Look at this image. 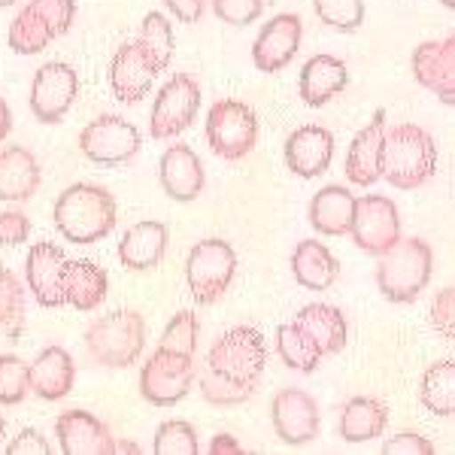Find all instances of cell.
I'll return each mask as SVG.
<instances>
[{
    "label": "cell",
    "instance_id": "obj_1",
    "mask_svg": "<svg viewBox=\"0 0 455 455\" xmlns=\"http://www.w3.org/2000/svg\"><path fill=\"white\" fill-rule=\"evenodd\" d=\"M119 222V207L109 188L94 182H73L55 201V228L68 243L92 246Z\"/></svg>",
    "mask_w": 455,
    "mask_h": 455
},
{
    "label": "cell",
    "instance_id": "obj_2",
    "mask_svg": "<svg viewBox=\"0 0 455 455\" xmlns=\"http://www.w3.org/2000/svg\"><path fill=\"white\" fill-rule=\"evenodd\" d=\"M437 171V143L419 124H395L386 131L383 176L401 192L425 186Z\"/></svg>",
    "mask_w": 455,
    "mask_h": 455
},
{
    "label": "cell",
    "instance_id": "obj_3",
    "mask_svg": "<svg viewBox=\"0 0 455 455\" xmlns=\"http://www.w3.org/2000/svg\"><path fill=\"white\" fill-rule=\"evenodd\" d=\"M435 274V252L422 237L398 240L388 252L379 255L377 285L392 304H413L428 289Z\"/></svg>",
    "mask_w": 455,
    "mask_h": 455
},
{
    "label": "cell",
    "instance_id": "obj_4",
    "mask_svg": "<svg viewBox=\"0 0 455 455\" xmlns=\"http://www.w3.org/2000/svg\"><path fill=\"white\" fill-rule=\"evenodd\" d=\"M264 362H267V343L259 328L249 325L228 328L207 352V368L216 377L252 395L259 392L264 377Z\"/></svg>",
    "mask_w": 455,
    "mask_h": 455
},
{
    "label": "cell",
    "instance_id": "obj_5",
    "mask_svg": "<svg viewBox=\"0 0 455 455\" xmlns=\"http://www.w3.org/2000/svg\"><path fill=\"white\" fill-rule=\"evenodd\" d=\"M146 322L137 310H113L85 328L88 358L100 368H131L143 355Z\"/></svg>",
    "mask_w": 455,
    "mask_h": 455
},
{
    "label": "cell",
    "instance_id": "obj_6",
    "mask_svg": "<svg viewBox=\"0 0 455 455\" xmlns=\"http://www.w3.org/2000/svg\"><path fill=\"white\" fill-rule=\"evenodd\" d=\"M234 274H237V252L222 237H210L195 243L186 259L188 291H192L195 304L201 307L219 304L228 295V289H231Z\"/></svg>",
    "mask_w": 455,
    "mask_h": 455
},
{
    "label": "cell",
    "instance_id": "obj_7",
    "mask_svg": "<svg viewBox=\"0 0 455 455\" xmlns=\"http://www.w3.org/2000/svg\"><path fill=\"white\" fill-rule=\"evenodd\" d=\"M207 143L219 158L225 161H240L259 143V116L255 109L243 104V100H216L207 109Z\"/></svg>",
    "mask_w": 455,
    "mask_h": 455
},
{
    "label": "cell",
    "instance_id": "obj_8",
    "mask_svg": "<svg viewBox=\"0 0 455 455\" xmlns=\"http://www.w3.org/2000/svg\"><path fill=\"white\" fill-rule=\"evenodd\" d=\"M197 109H201V83L192 73H173L156 94L149 113V134L156 140H173L192 128Z\"/></svg>",
    "mask_w": 455,
    "mask_h": 455
},
{
    "label": "cell",
    "instance_id": "obj_9",
    "mask_svg": "<svg viewBox=\"0 0 455 455\" xmlns=\"http://www.w3.org/2000/svg\"><path fill=\"white\" fill-rule=\"evenodd\" d=\"M195 379V355L158 347L140 368V395L152 407H173L192 392Z\"/></svg>",
    "mask_w": 455,
    "mask_h": 455
},
{
    "label": "cell",
    "instance_id": "obj_10",
    "mask_svg": "<svg viewBox=\"0 0 455 455\" xmlns=\"http://www.w3.org/2000/svg\"><path fill=\"white\" fill-rule=\"evenodd\" d=\"M143 137L134 122L122 116H98L79 134V149L88 161L100 167H122L140 152Z\"/></svg>",
    "mask_w": 455,
    "mask_h": 455
},
{
    "label": "cell",
    "instance_id": "obj_11",
    "mask_svg": "<svg viewBox=\"0 0 455 455\" xmlns=\"http://www.w3.org/2000/svg\"><path fill=\"white\" fill-rule=\"evenodd\" d=\"M352 243L368 255H383L401 240V212L392 197L386 195H362L355 201V219H352Z\"/></svg>",
    "mask_w": 455,
    "mask_h": 455
},
{
    "label": "cell",
    "instance_id": "obj_12",
    "mask_svg": "<svg viewBox=\"0 0 455 455\" xmlns=\"http://www.w3.org/2000/svg\"><path fill=\"white\" fill-rule=\"evenodd\" d=\"M79 94V76L70 64L49 61L34 73L31 83V113L36 122L58 124L70 113Z\"/></svg>",
    "mask_w": 455,
    "mask_h": 455
},
{
    "label": "cell",
    "instance_id": "obj_13",
    "mask_svg": "<svg viewBox=\"0 0 455 455\" xmlns=\"http://www.w3.org/2000/svg\"><path fill=\"white\" fill-rule=\"evenodd\" d=\"M413 79L440 104L455 107V31L440 40H425L413 49Z\"/></svg>",
    "mask_w": 455,
    "mask_h": 455
},
{
    "label": "cell",
    "instance_id": "obj_14",
    "mask_svg": "<svg viewBox=\"0 0 455 455\" xmlns=\"http://www.w3.org/2000/svg\"><path fill=\"white\" fill-rule=\"evenodd\" d=\"M270 416H274V431L283 443L307 446L319 437V403L304 388H283V392H276L274 403H270Z\"/></svg>",
    "mask_w": 455,
    "mask_h": 455
},
{
    "label": "cell",
    "instance_id": "obj_15",
    "mask_svg": "<svg viewBox=\"0 0 455 455\" xmlns=\"http://www.w3.org/2000/svg\"><path fill=\"white\" fill-rule=\"evenodd\" d=\"M300 40H304V21L295 12H280L261 28L252 43V64L259 73H280L295 61Z\"/></svg>",
    "mask_w": 455,
    "mask_h": 455
},
{
    "label": "cell",
    "instance_id": "obj_16",
    "mask_svg": "<svg viewBox=\"0 0 455 455\" xmlns=\"http://www.w3.org/2000/svg\"><path fill=\"white\" fill-rule=\"evenodd\" d=\"M64 267H68V255L58 243H34L25 259V280L31 289L34 300L46 310L64 307Z\"/></svg>",
    "mask_w": 455,
    "mask_h": 455
},
{
    "label": "cell",
    "instance_id": "obj_17",
    "mask_svg": "<svg viewBox=\"0 0 455 455\" xmlns=\"http://www.w3.org/2000/svg\"><path fill=\"white\" fill-rule=\"evenodd\" d=\"M109 92L122 104H140L146 94L156 85L158 70L152 68V61L143 55V49L137 46V40L122 43L109 58Z\"/></svg>",
    "mask_w": 455,
    "mask_h": 455
},
{
    "label": "cell",
    "instance_id": "obj_18",
    "mask_svg": "<svg viewBox=\"0 0 455 455\" xmlns=\"http://www.w3.org/2000/svg\"><path fill=\"white\" fill-rule=\"evenodd\" d=\"M158 182L167 197H173L180 204H192L204 192V186H207L201 156L186 143L167 146L158 161Z\"/></svg>",
    "mask_w": 455,
    "mask_h": 455
},
{
    "label": "cell",
    "instance_id": "obj_19",
    "mask_svg": "<svg viewBox=\"0 0 455 455\" xmlns=\"http://www.w3.org/2000/svg\"><path fill=\"white\" fill-rule=\"evenodd\" d=\"M58 446L64 455H113L116 440L107 422H100L88 410H64L55 419Z\"/></svg>",
    "mask_w": 455,
    "mask_h": 455
},
{
    "label": "cell",
    "instance_id": "obj_20",
    "mask_svg": "<svg viewBox=\"0 0 455 455\" xmlns=\"http://www.w3.org/2000/svg\"><path fill=\"white\" fill-rule=\"evenodd\" d=\"M334 134L322 124H304L285 140V164L300 180H315L331 167Z\"/></svg>",
    "mask_w": 455,
    "mask_h": 455
},
{
    "label": "cell",
    "instance_id": "obj_21",
    "mask_svg": "<svg viewBox=\"0 0 455 455\" xmlns=\"http://www.w3.org/2000/svg\"><path fill=\"white\" fill-rule=\"evenodd\" d=\"M386 113L379 109L373 119L352 137L347 152V180L358 188H371L383 180V146H386Z\"/></svg>",
    "mask_w": 455,
    "mask_h": 455
},
{
    "label": "cell",
    "instance_id": "obj_22",
    "mask_svg": "<svg viewBox=\"0 0 455 455\" xmlns=\"http://www.w3.org/2000/svg\"><path fill=\"white\" fill-rule=\"evenodd\" d=\"M167 243H171V234H167L164 222L156 219H146V222L131 225L119 240V261L134 274H146V270H156L167 255Z\"/></svg>",
    "mask_w": 455,
    "mask_h": 455
},
{
    "label": "cell",
    "instance_id": "obj_23",
    "mask_svg": "<svg viewBox=\"0 0 455 455\" xmlns=\"http://www.w3.org/2000/svg\"><path fill=\"white\" fill-rule=\"evenodd\" d=\"M349 85V68L337 55H313L310 61L300 68L298 92L307 107L319 109L331 104L340 92Z\"/></svg>",
    "mask_w": 455,
    "mask_h": 455
},
{
    "label": "cell",
    "instance_id": "obj_24",
    "mask_svg": "<svg viewBox=\"0 0 455 455\" xmlns=\"http://www.w3.org/2000/svg\"><path fill=\"white\" fill-rule=\"evenodd\" d=\"M40 161L31 149H25V146H4L0 149V201H31L40 188Z\"/></svg>",
    "mask_w": 455,
    "mask_h": 455
},
{
    "label": "cell",
    "instance_id": "obj_25",
    "mask_svg": "<svg viewBox=\"0 0 455 455\" xmlns=\"http://www.w3.org/2000/svg\"><path fill=\"white\" fill-rule=\"evenodd\" d=\"M76 383V364L64 347H46L31 364V392L43 401H61Z\"/></svg>",
    "mask_w": 455,
    "mask_h": 455
},
{
    "label": "cell",
    "instance_id": "obj_26",
    "mask_svg": "<svg viewBox=\"0 0 455 455\" xmlns=\"http://www.w3.org/2000/svg\"><path fill=\"white\" fill-rule=\"evenodd\" d=\"M109 291V276L98 261L88 259H68L64 267V300L79 313H92L104 304Z\"/></svg>",
    "mask_w": 455,
    "mask_h": 455
},
{
    "label": "cell",
    "instance_id": "obj_27",
    "mask_svg": "<svg viewBox=\"0 0 455 455\" xmlns=\"http://www.w3.org/2000/svg\"><path fill=\"white\" fill-rule=\"evenodd\" d=\"M291 274L307 291H328L340 276V261L319 240H300L291 252Z\"/></svg>",
    "mask_w": 455,
    "mask_h": 455
},
{
    "label": "cell",
    "instance_id": "obj_28",
    "mask_svg": "<svg viewBox=\"0 0 455 455\" xmlns=\"http://www.w3.org/2000/svg\"><path fill=\"white\" fill-rule=\"evenodd\" d=\"M358 197L347 186H325L313 195L310 201V225L325 237H343L349 234L352 219H355Z\"/></svg>",
    "mask_w": 455,
    "mask_h": 455
},
{
    "label": "cell",
    "instance_id": "obj_29",
    "mask_svg": "<svg viewBox=\"0 0 455 455\" xmlns=\"http://www.w3.org/2000/svg\"><path fill=\"white\" fill-rule=\"evenodd\" d=\"M295 322L322 347L325 355H337L349 343V322L331 304H307L295 313Z\"/></svg>",
    "mask_w": 455,
    "mask_h": 455
},
{
    "label": "cell",
    "instance_id": "obj_30",
    "mask_svg": "<svg viewBox=\"0 0 455 455\" xmlns=\"http://www.w3.org/2000/svg\"><path fill=\"white\" fill-rule=\"evenodd\" d=\"M388 425V407L379 398H368V395H358L349 398L340 410V422L337 431L347 443H364V440L383 437Z\"/></svg>",
    "mask_w": 455,
    "mask_h": 455
},
{
    "label": "cell",
    "instance_id": "obj_31",
    "mask_svg": "<svg viewBox=\"0 0 455 455\" xmlns=\"http://www.w3.org/2000/svg\"><path fill=\"white\" fill-rule=\"evenodd\" d=\"M276 355L283 358L285 368L300 371V373H313L328 358L319 343H315L295 319L276 328Z\"/></svg>",
    "mask_w": 455,
    "mask_h": 455
},
{
    "label": "cell",
    "instance_id": "obj_32",
    "mask_svg": "<svg viewBox=\"0 0 455 455\" xmlns=\"http://www.w3.org/2000/svg\"><path fill=\"white\" fill-rule=\"evenodd\" d=\"M6 40H10V49L16 55H40L58 40V34L52 31V25L34 10L31 0H28V4L19 10V16L12 19L10 36H6Z\"/></svg>",
    "mask_w": 455,
    "mask_h": 455
},
{
    "label": "cell",
    "instance_id": "obj_33",
    "mask_svg": "<svg viewBox=\"0 0 455 455\" xmlns=\"http://www.w3.org/2000/svg\"><path fill=\"white\" fill-rule=\"evenodd\" d=\"M419 401L435 416H455V358L431 364L422 373Z\"/></svg>",
    "mask_w": 455,
    "mask_h": 455
},
{
    "label": "cell",
    "instance_id": "obj_34",
    "mask_svg": "<svg viewBox=\"0 0 455 455\" xmlns=\"http://www.w3.org/2000/svg\"><path fill=\"white\" fill-rule=\"evenodd\" d=\"M134 40L158 73H164L167 68H171V61H173V25L167 21V16H161V12H156V10L146 12L143 25H140V31H137Z\"/></svg>",
    "mask_w": 455,
    "mask_h": 455
},
{
    "label": "cell",
    "instance_id": "obj_35",
    "mask_svg": "<svg viewBox=\"0 0 455 455\" xmlns=\"http://www.w3.org/2000/svg\"><path fill=\"white\" fill-rule=\"evenodd\" d=\"M152 450L158 455H197L201 452V440H197V431L188 422L167 419L156 428Z\"/></svg>",
    "mask_w": 455,
    "mask_h": 455
},
{
    "label": "cell",
    "instance_id": "obj_36",
    "mask_svg": "<svg viewBox=\"0 0 455 455\" xmlns=\"http://www.w3.org/2000/svg\"><path fill=\"white\" fill-rule=\"evenodd\" d=\"M31 392V364L19 355H0V403L12 407L21 403Z\"/></svg>",
    "mask_w": 455,
    "mask_h": 455
},
{
    "label": "cell",
    "instance_id": "obj_37",
    "mask_svg": "<svg viewBox=\"0 0 455 455\" xmlns=\"http://www.w3.org/2000/svg\"><path fill=\"white\" fill-rule=\"evenodd\" d=\"M313 10L328 28L343 34L358 31L364 21V0H313Z\"/></svg>",
    "mask_w": 455,
    "mask_h": 455
},
{
    "label": "cell",
    "instance_id": "obj_38",
    "mask_svg": "<svg viewBox=\"0 0 455 455\" xmlns=\"http://www.w3.org/2000/svg\"><path fill=\"white\" fill-rule=\"evenodd\" d=\"M197 337H201V319L195 315V310H180L171 322H167L158 347L182 352V355H195Z\"/></svg>",
    "mask_w": 455,
    "mask_h": 455
},
{
    "label": "cell",
    "instance_id": "obj_39",
    "mask_svg": "<svg viewBox=\"0 0 455 455\" xmlns=\"http://www.w3.org/2000/svg\"><path fill=\"white\" fill-rule=\"evenodd\" d=\"M197 388H201L204 401L212 403V407H237V403H246L252 398V392H243V388L225 383V379L216 377L207 364H204V371L197 373Z\"/></svg>",
    "mask_w": 455,
    "mask_h": 455
},
{
    "label": "cell",
    "instance_id": "obj_40",
    "mask_svg": "<svg viewBox=\"0 0 455 455\" xmlns=\"http://www.w3.org/2000/svg\"><path fill=\"white\" fill-rule=\"evenodd\" d=\"M25 315V285L6 264H0V325H12Z\"/></svg>",
    "mask_w": 455,
    "mask_h": 455
},
{
    "label": "cell",
    "instance_id": "obj_41",
    "mask_svg": "<svg viewBox=\"0 0 455 455\" xmlns=\"http://www.w3.org/2000/svg\"><path fill=\"white\" fill-rule=\"evenodd\" d=\"M212 12L231 28H246L264 12V0H210Z\"/></svg>",
    "mask_w": 455,
    "mask_h": 455
},
{
    "label": "cell",
    "instance_id": "obj_42",
    "mask_svg": "<svg viewBox=\"0 0 455 455\" xmlns=\"http://www.w3.org/2000/svg\"><path fill=\"white\" fill-rule=\"evenodd\" d=\"M34 10L52 25V31L58 36H64L73 28L76 19V0H31Z\"/></svg>",
    "mask_w": 455,
    "mask_h": 455
},
{
    "label": "cell",
    "instance_id": "obj_43",
    "mask_svg": "<svg viewBox=\"0 0 455 455\" xmlns=\"http://www.w3.org/2000/svg\"><path fill=\"white\" fill-rule=\"evenodd\" d=\"M431 325L440 337L455 340V285L437 291L435 300H431Z\"/></svg>",
    "mask_w": 455,
    "mask_h": 455
},
{
    "label": "cell",
    "instance_id": "obj_44",
    "mask_svg": "<svg viewBox=\"0 0 455 455\" xmlns=\"http://www.w3.org/2000/svg\"><path fill=\"white\" fill-rule=\"evenodd\" d=\"M31 237V219L21 210L0 212V246H21Z\"/></svg>",
    "mask_w": 455,
    "mask_h": 455
},
{
    "label": "cell",
    "instance_id": "obj_45",
    "mask_svg": "<svg viewBox=\"0 0 455 455\" xmlns=\"http://www.w3.org/2000/svg\"><path fill=\"white\" fill-rule=\"evenodd\" d=\"M383 452L386 455H435V443L425 435H416V431H401V435L386 440Z\"/></svg>",
    "mask_w": 455,
    "mask_h": 455
},
{
    "label": "cell",
    "instance_id": "obj_46",
    "mask_svg": "<svg viewBox=\"0 0 455 455\" xmlns=\"http://www.w3.org/2000/svg\"><path fill=\"white\" fill-rule=\"evenodd\" d=\"M6 455H52V446H49V440L36 428H25L19 431V437L10 440Z\"/></svg>",
    "mask_w": 455,
    "mask_h": 455
},
{
    "label": "cell",
    "instance_id": "obj_47",
    "mask_svg": "<svg viewBox=\"0 0 455 455\" xmlns=\"http://www.w3.org/2000/svg\"><path fill=\"white\" fill-rule=\"evenodd\" d=\"M164 6L182 25H197L204 19V10H207V0H164Z\"/></svg>",
    "mask_w": 455,
    "mask_h": 455
},
{
    "label": "cell",
    "instance_id": "obj_48",
    "mask_svg": "<svg viewBox=\"0 0 455 455\" xmlns=\"http://www.w3.org/2000/svg\"><path fill=\"white\" fill-rule=\"evenodd\" d=\"M210 455H243V446L237 443L234 435H216L210 440Z\"/></svg>",
    "mask_w": 455,
    "mask_h": 455
},
{
    "label": "cell",
    "instance_id": "obj_49",
    "mask_svg": "<svg viewBox=\"0 0 455 455\" xmlns=\"http://www.w3.org/2000/svg\"><path fill=\"white\" fill-rule=\"evenodd\" d=\"M10 131H12V113H10V104L0 98V143L10 137Z\"/></svg>",
    "mask_w": 455,
    "mask_h": 455
},
{
    "label": "cell",
    "instance_id": "obj_50",
    "mask_svg": "<svg viewBox=\"0 0 455 455\" xmlns=\"http://www.w3.org/2000/svg\"><path fill=\"white\" fill-rule=\"evenodd\" d=\"M116 452H140L137 443H116Z\"/></svg>",
    "mask_w": 455,
    "mask_h": 455
},
{
    "label": "cell",
    "instance_id": "obj_51",
    "mask_svg": "<svg viewBox=\"0 0 455 455\" xmlns=\"http://www.w3.org/2000/svg\"><path fill=\"white\" fill-rule=\"evenodd\" d=\"M6 435V419H4V413H0V440H4Z\"/></svg>",
    "mask_w": 455,
    "mask_h": 455
},
{
    "label": "cell",
    "instance_id": "obj_52",
    "mask_svg": "<svg viewBox=\"0 0 455 455\" xmlns=\"http://www.w3.org/2000/svg\"><path fill=\"white\" fill-rule=\"evenodd\" d=\"M440 4H443L446 10H452V12H455V0H440Z\"/></svg>",
    "mask_w": 455,
    "mask_h": 455
},
{
    "label": "cell",
    "instance_id": "obj_53",
    "mask_svg": "<svg viewBox=\"0 0 455 455\" xmlns=\"http://www.w3.org/2000/svg\"><path fill=\"white\" fill-rule=\"evenodd\" d=\"M12 4H19V0H0V10H4V6H12Z\"/></svg>",
    "mask_w": 455,
    "mask_h": 455
}]
</instances>
